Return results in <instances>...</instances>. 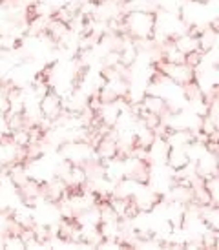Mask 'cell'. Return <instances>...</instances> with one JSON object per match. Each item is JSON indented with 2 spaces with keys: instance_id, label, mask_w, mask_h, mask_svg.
I'll list each match as a JSON object with an SVG mask.
<instances>
[{
  "instance_id": "obj_1",
  "label": "cell",
  "mask_w": 219,
  "mask_h": 250,
  "mask_svg": "<svg viewBox=\"0 0 219 250\" xmlns=\"http://www.w3.org/2000/svg\"><path fill=\"white\" fill-rule=\"evenodd\" d=\"M157 29V13L146 11H128L124 15V35L130 39H146L155 37Z\"/></svg>"
},
{
  "instance_id": "obj_2",
  "label": "cell",
  "mask_w": 219,
  "mask_h": 250,
  "mask_svg": "<svg viewBox=\"0 0 219 250\" xmlns=\"http://www.w3.org/2000/svg\"><path fill=\"white\" fill-rule=\"evenodd\" d=\"M153 66H155V70H157L166 81L174 83L175 86H179V88L192 83V81H197V79H196V77H197V71L194 70V68H190V66H186L185 62L172 64V62L159 61V62H155Z\"/></svg>"
},
{
  "instance_id": "obj_3",
  "label": "cell",
  "mask_w": 219,
  "mask_h": 250,
  "mask_svg": "<svg viewBox=\"0 0 219 250\" xmlns=\"http://www.w3.org/2000/svg\"><path fill=\"white\" fill-rule=\"evenodd\" d=\"M39 111H41L42 119H48L51 123L55 119H59V115L64 111V103H62L61 95L55 91L53 86L39 99Z\"/></svg>"
},
{
  "instance_id": "obj_4",
  "label": "cell",
  "mask_w": 219,
  "mask_h": 250,
  "mask_svg": "<svg viewBox=\"0 0 219 250\" xmlns=\"http://www.w3.org/2000/svg\"><path fill=\"white\" fill-rule=\"evenodd\" d=\"M66 190H68V187L64 181L59 177H51L49 181L41 185V197H44V201L49 205H57L61 199H64Z\"/></svg>"
},
{
  "instance_id": "obj_5",
  "label": "cell",
  "mask_w": 219,
  "mask_h": 250,
  "mask_svg": "<svg viewBox=\"0 0 219 250\" xmlns=\"http://www.w3.org/2000/svg\"><path fill=\"white\" fill-rule=\"evenodd\" d=\"M141 106H143L146 111H150V113H155L159 115L161 119L168 117L172 111H170V106H168V101L161 95H155V93H146L141 101Z\"/></svg>"
},
{
  "instance_id": "obj_6",
  "label": "cell",
  "mask_w": 219,
  "mask_h": 250,
  "mask_svg": "<svg viewBox=\"0 0 219 250\" xmlns=\"http://www.w3.org/2000/svg\"><path fill=\"white\" fill-rule=\"evenodd\" d=\"M190 161V155H188V148L185 146H170L168 148V155H166V165L170 167V170L177 172L181 168H185Z\"/></svg>"
},
{
  "instance_id": "obj_7",
  "label": "cell",
  "mask_w": 219,
  "mask_h": 250,
  "mask_svg": "<svg viewBox=\"0 0 219 250\" xmlns=\"http://www.w3.org/2000/svg\"><path fill=\"white\" fill-rule=\"evenodd\" d=\"M174 44L175 48L183 53V55H188L192 51H197L199 49V37H194L190 33H183L174 39Z\"/></svg>"
},
{
  "instance_id": "obj_8",
  "label": "cell",
  "mask_w": 219,
  "mask_h": 250,
  "mask_svg": "<svg viewBox=\"0 0 219 250\" xmlns=\"http://www.w3.org/2000/svg\"><path fill=\"white\" fill-rule=\"evenodd\" d=\"M81 6H88V4H95L97 0H77Z\"/></svg>"
},
{
  "instance_id": "obj_9",
  "label": "cell",
  "mask_w": 219,
  "mask_h": 250,
  "mask_svg": "<svg viewBox=\"0 0 219 250\" xmlns=\"http://www.w3.org/2000/svg\"><path fill=\"white\" fill-rule=\"evenodd\" d=\"M192 2H197V4H208V2H212V0H192Z\"/></svg>"
}]
</instances>
